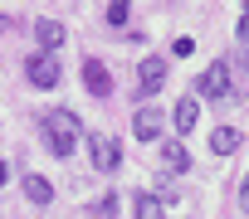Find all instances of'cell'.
I'll list each match as a JSON object with an SVG mask.
<instances>
[{"label": "cell", "mask_w": 249, "mask_h": 219, "mask_svg": "<svg viewBox=\"0 0 249 219\" xmlns=\"http://www.w3.org/2000/svg\"><path fill=\"white\" fill-rule=\"evenodd\" d=\"M44 137H49V151L54 156H69L73 146H78V137H83V127H78V117L73 112H64V107H54V112H44Z\"/></svg>", "instance_id": "obj_1"}, {"label": "cell", "mask_w": 249, "mask_h": 219, "mask_svg": "<svg viewBox=\"0 0 249 219\" xmlns=\"http://www.w3.org/2000/svg\"><path fill=\"white\" fill-rule=\"evenodd\" d=\"M88 146H93V166H98L103 175L122 166V146H117V137H107V132H98V137H88Z\"/></svg>", "instance_id": "obj_2"}, {"label": "cell", "mask_w": 249, "mask_h": 219, "mask_svg": "<svg viewBox=\"0 0 249 219\" xmlns=\"http://www.w3.org/2000/svg\"><path fill=\"white\" fill-rule=\"evenodd\" d=\"M230 88H234V78H230L225 59H220V63H210V68H205V78H200V93H205V97H215V102H230Z\"/></svg>", "instance_id": "obj_3"}, {"label": "cell", "mask_w": 249, "mask_h": 219, "mask_svg": "<svg viewBox=\"0 0 249 219\" xmlns=\"http://www.w3.org/2000/svg\"><path fill=\"white\" fill-rule=\"evenodd\" d=\"M30 83L35 88H54L59 83V59L54 54H35L30 59Z\"/></svg>", "instance_id": "obj_4"}, {"label": "cell", "mask_w": 249, "mask_h": 219, "mask_svg": "<svg viewBox=\"0 0 249 219\" xmlns=\"http://www.w3.org/2000/svg\"><path fill=\"white\" fill-rule=\"evenodd\" d=\"M83 83H88L93 97H107L112 93V73L103 68V59H83Z\"/></svg>", "instance_id": "obj_5"}, {"label": "cell", "mask_w": 249, "mask_h": 219, "mask_svg": "<svg viewBox=\"0 0 249 219\" xmlns=\"http://www.w3.org/2000/svg\"><path fill=\"white\" fill-rule=\"evenodd\" d=\"M137 83H142V93L152 97V93L166 83V59H142V63H137Z\"/></svg>", "instance_id": "obj_6"}, {"label": "cell", "mask_w": 249, "mask_h": 219, "mask_svg": "<svg viewBox=\"0 0 249 219\" xmlns=\"http://www.w3.org/2000/svg\"><path fill=\"white\" fill-rule=\"evenodd\" d=\"M132 132H137L142 141H157V137H161V112H157V107H137Z\"/></svg>", "instance_id": "obj_7"}, {"label": "cell", "mask_w": 249, "mask_h": 219, "mask_svg": "<svg viewBox=\"0 0 249 219\" xmlns=\"http://www.w3.org/2000/svg\"><path fill=\"white\" fill-rule=\"evenodd\" d=\"M35 39H39L44 49H54V44H64V25H59V20H39V25H35Z\"/></svg>", "instance_id": "obj_8"}, {"label": "cell", "mask_w": 249, "mask_h": 219, "mask_svg": "<svg viewBox=\"0 0 249 219\" xmlns=\"http://www.w3.org/2000/svg\"><path fill=\"white\" fill-rule=\"evenodd\" d=\"M161 161H166V171H191V151H186L181 141H166V151H161Z\"/></svg>", "instance_id": "obj_9"}, {"label": "cell", "mask_w": 249, "mask_h": 219, "mask_svg": "<svg viewBox=\"0 0 249 219\" xmlns=\"http://www.w3.org/2000/svg\"><path fill=\"white\" fill-rule=\"evenodd\" d=\"M25 195H30L35 204H49V200H54V185H49L44 175H25Z\"/></svg>", "instance_id": "obj_10"}, {"label": "cell", "mask_w": 249, "mask_h": 219, "mask_svg": "<svg viewBox=\"0 0 249 219\" xmlns=\"http://www.w3.org/2000/svg\"><path fill=\"white\" fill-rule=\"evenodd\" d=\"M196 117H200V102H196V97H181V102H176V127H181V132H191V127H196Z\"/></svg>", "instance_id": "obj_11"}, {"label": "cell", "mask_w": 249, "mask_h": 219, "mask_svg": "<svg viewBox=\"0 0 249 219\" xmlns=\"http://www.w3.org/2000/svg\"><path fill=\"white\" fill-rule=\"evenodd\" d=\"M234 146H239V132H234V127H220V132L210 137V151H220V156H230Z\"/></svg>", "instance_id": "obj_12"}, {"label": "cell", "mask_w": 249, "mask_h": 219, "mask_svg": "<svg viewBox=\"0 0 249 219\" xmlns=\"http://www.w3.org/2000/svg\"><path fill=\"white\" fill-rule=\"evenodd\" d=\"M132 219H161V200L142 190V195H137V214H132Z\"/></svg>", "instance_id": "obj_13"}, {"label": "cell", "mask_w": 249, "mask_h": 219, "mask_svg": "<svg viewBox=\"0 0 249 219\" xmlns=\"http://www.w3.org/2000/svg\"><path fill=\"white\" fill-rule=\"evenodd\" d=\"M93 219H112L117 214V195H103V200H93V209H88Z\"/></svg>", "instance_id": "obj_14"}, {"label": "cell", "mask_w": 249, "mask_h": 219, "mask_svg": "<svg viewBox=\"0 0 249 219\" xmlns=\"http://www.w3.org/2000/svg\"><path fill=\"white\" fill-rule=\"evenodd\" d=\"M107 25H127V0H107Z\"/></svg>", "instance_id": "obj_15"}, {"label": "cell", "mask_w": 249, "mask_h": 219, "mask_svg": "<svg viewBox=\"0 0 249 219\" xmlns=\"http://www.w3.org/2000/svg\"><path fill=\"white\" fill-rule=\"evenodd\" d=\"M171 54H176V59H191V54H196V39H191V34H181V39L171 44Z\"/></svg>", "instance_id": "obj_16"}, {"label": "cell", "mask_w": 249, "mask_h": 219, "mask_svg": "<svg viewBox=\"0 0 249 219\" xmlns=\"http://www.w3.org/2000/svg\"><path fill=\"white\" fill-rule=\"evenodd\" d=\"M239 39H249V10L239 15Z\"/></svg>", "instance_id": "obj_17"}, {"label": "cell", "mask_w": 249, "mask_h": 219, "mask_svg": "<svg viewBox=\"0 0 249 219\" xmlns=\"http://www.w3.org/2000/svg\"><path fill=\"white\" fill-rule=\"evenodd\" d=\"M244 209H249V175H244Z\"/></svg>", "instance_id": "obj_18"}, {"label": "cell", "mask_w": 249, "mask_h": 219, "mask_svg": "<svg viewBox=\"0 0 249 219\" xmlns=\"http://www.w3.org/2000/svg\"><path fill=\"white\" fill-rule=\"evenodd\" d=\"M0 185H5V161H0Z\"/></svg>", "instance_id": "obj_19"}]
</instances>
